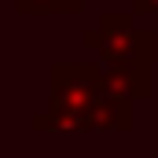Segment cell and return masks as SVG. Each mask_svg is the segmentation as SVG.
<instances>
[{"label": "cell", "mask_w": 158, "mask_h": 158, "mask_svg": "<svg viewBox=\"0 0 158 158\" xmlns=\"http://www.w3.org/2000/svg\"><path fill=\"white\" fill-rule=\"evenodd\" d=\"M99 92H103L99 63H55L52 66V103H48V114L33 121V129L37 132L92 129V110L99 103Z\"/></svg>", "instance_id": "cell-1"}, {"label": "cell", "mask_w": 158, "mask_h": 158, "mask_svg": "<svg viewBox=\"0 0 158 158\" xmlns=\"http://www.w3.org/2000/svg\"><path fill=\"white\" fill-rule=\"evenodd\" d=\"M81 44L96 52L103 66H155L147 52V30H136L129 11H107L99 26L81 33Z\"/></svg>", "instance_id": "cell-2"}, {"label": "cell", "mask_w": 158, "mask_h": 158, "mask_svg": "<svg viewBox=\"0 0 158 158\" xmlns=\"http://www.w3.org/2000/svg\"><path fill=\"white\" fill-rule=\"evenodd\" d=\"M19 15H77L74 0H11Z\"/></svg>", "instance_id": "cell-3"}, {"label": "cell", "mask_w": 158, "mask_h": 158, "mask_svg": "<svg viewBox=\"0 0 158 158\" xmlns=\"http://www.w3.org/2000/svg\"><path fill=\"white\" fill-rule=\"evenodd\" d=\"M136 15H158V0H132Z\"/></svg>", "instance_id": "cell-4"}, {"label": "cell", "mask_w": 158, "mask_h": 158, "mask_svg": "<svg viewBox=\"0 0 158 158\" xmlns=\"http://www.w3.org/2000/svg\"><path fill=\"white\" fill-rule=\"evenodd\" d=\"M147 52H151V63L158 66V30H147Z\"/></svg>", "instance_id": "cell-5"}]
</instances>
